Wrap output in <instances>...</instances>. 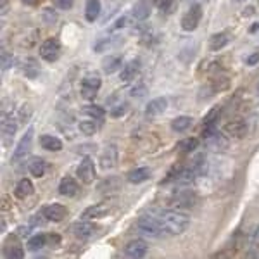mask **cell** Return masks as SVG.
<instances>
[{
	"label": "cell",
	"instance_id": "cell-1",
	"mask_svg": "<svg viewBox=\"0 0 259 259\" xmlns=\"http://www.w3.org/2000/svg\"><path fill=\"white\" fill-rule=\"evenodd\" d=\"M157 218H159L162 228H164V232L168 233V235H180V233L185 232L190 225L189 216L180 211H162Z\"/></svg>",
	"mask_w": 259,
	"mask_h": 259
},
{
	"label": "cell",
	"instance_id": "cell-2",
	"mask_svg": "<svg viewBox=\"0 0 259 259\" xmlns=\"http://www.w3.org/2000/svg\"><path fill=\"white\" fill-rule=\"evenodd\" d=\"M137 228L142 235L152 237V239H161V237L166 235L164 228H162L161 221L157 216H142L137 221Z\"/></svg>",
	"mask_w": 259,
	"mask_h": 259
},
{
	"label": "cell",
	"instance_id": "cell-3",
	"mask_svg": "<svg viewBox=\"0 0 259 259\" xmlns=\"http://www.w3.org/2000/svg\"><path fill=\"white\" fill-rule=\"evenodd\" d=\"M100 87H102V80H100L99 74H95V73L87 74L81 80V89H80L81 97L87 100H94L97 92L100 90Z\"/></svg>",
	"mask_w": 259,
	"mask_h": 259
},
{
	"label": "cell",
	"instance_id": "cell-4",
	"mask_svg": "<svg viewBox=\"0 0 259 259\" xmlns=\"http://www.w3.org/2000/svg\"><path fill=\"white\" fill-rule=\"evenodd\" d=\"M31 145H33V128L30 126L23 135V139L19 140V144L16 145L14 152H12V162H19L21 159H24L30 154Z\"/></svg>",
	"mask_w": 259,
	"mask_h": 259
},
{
	"label": "cell",
	"instance_id": "cell-5",
	"mask_svg": "<svg viewBox=\"0 0 259 259\" xmlns=\"http://www.w3.org/2000/svg\"><path fill=\"white\" fill-rule=\"evenodd\" d=\"M200 19H202V7L199 4H194L182 18V28L185 31H194L199 26Z\"/></svg>",
	"mask_w": 259,
	"mask_h": 259
},
{
	"label": "cell",
	"instance_id": "cell-6",
	"mask_svg": "<svg viewBox=\"0 0 259 259\" xmlns=\"http://www.w3.org/2000/svg\"><path fill=\"white\" fill-rule=\"evenodd\" d=\"M61 56V44L57 38H47L40 47V57L47 62L57 61Z\"/></svg>",
	"mask_w": 259,
	"mask_h": 259
},
{
	"label": "cell",
	"instance_id": "cell-7",
	"mask_svg": "<svg viewBox=\"0 0 259 259\" xmlns=\"http://www.w3.org/2000/svg\"><path fill=\"white\" fill-rule=\"evenodd\" d=\"M66 214H68V209H66L62 204L59 202H54V204H47V206L41 209V216H44L45 220L49 221H62L66 218Z\"/></svg>",
	"mask_w": 259,
	"mask_h": 259
},
{
	"label": "cell",
	"instance_id": "cell-8",
	"mask_svg": "<svg viewBox=\"0 0 259 259\" xmlns=\"http://www.w3.org/2000/svg\"><path fill=\"white\" fill-rule=\"evenodd\" d=\"M76 175H78V178L85 183V185H90V183L95 180V164H94V161H92L90 157H85V159L80 162V166H78Z\"/></svg>",
	"mask_w": 259,
	"mask_h": 259
},
{
	"label": "cell",
	"instance_id": "cell-9",
	"mask_svg": "<svg viewBox=\"0 0 259 259\" xmlns=\"http://www.w3.org/2000/svg\"><path fill=\"white\" fill-rule=\"evenodd\" d=\"M71 232H73L74 237H78V239H92V237L95 235V232H97V227H95L94 223H90V221L83 220V221L74 223L73 227H71Z\"/></svg>",
	"mask_w": 259,
	"mask_h": 259
},
{
	"label": "cell",
	"instance_id": "cell-10",
	"mask_svg": "<svg viewBox=\"0 0 259 259\" xmlns=\"http://www.w3.org/2000/svg\"><path fill=\"white\" fill-rule=\"evenodd\" d=\"M171 202L178 207H194L195 202H197V195H195L192 190H182L173 195Z\"/></svg>",
	"mask_w": 259,
	"mask_h": 259
},
{
	"label": "cell",
	"instance_id": "cell-11",
	"mask_svg": "<svg viewBox=\"0 0 259 259\" xmlns=\"http://www.w3.org/2000/svg\"><path fill=\"white\" fill-rule=\"evenodd\" d=\"M166 109H168V100L164 97L152 99L147 104V107H145V116H147V118H157V116H161Z\"/></svg>",
	"mask_w": 259,
	"mask_h": 259
},
{
	"label": "cell",
	"instance_id": "cell-12",
	"mask_svg": "<svg viewBox=\"0 0 259 259\" xmlns=\"http://www.w3.org/2000/svg\"><path fill=\"white\" fill-rule=\"evenodd\" d=\"M116 164H118V150H116L114 145H107L104 152L100 154V166L104 169H111Z\"/></svg>",
	"mask_w": 259,
	"mask_h": 259
},
{
	"label": "cell",
	"instance_id": "cell-13",
	"mask_svg": "<svg viewBox=\"0 0 259 259\" xmlns=\"http://www.w3.org/2000/svg\"><path fill=\"white\" fill-rule=\"evenodd\" d=\"M145 252H147V244H145L144 240H132L126 247H124V256L132 257V259L144 257Z\"/></svg>",
	"mask_w": 259,
	"mask_h": 259
},
{
	"label": "cell",
	"instance_id": "cell-14",
	"mask_svg": "<svg viewBox=\"0 0 259 259\" xmlns=\"http://www.w3.org/2000/svg\"><path fill=\"white\" fill-rule=\"evenodd\" d=\"M59 192L64 197H76L78 192H80V187H78L76 180L73 177H64L59 183Z\"/></svg>",
	"mask_w": 259,
	"mask_h": 259
},
{
	"label": "cell",
	"instance_id": "cell-15",
	"mask_svg": "<svg viewBox=\"0 0 259 259\" xmlns=\"http://www.w3.org/2000/svg\"><path fill=\"white\" fill-rule=\"evenodd\" d=\"M16 130H18V123L12 118V114H4L2 116V137L4 144H7L12 137L16 135Z\"/></svg>",
	"mask_w": 259,
	"mask_h": 259
},
{
	"label": "cell",
	"instance_id": "cell-16",
	"mask_svg": "<svg viewBox=\"0 0 259 259\" xmlns=\"http://www.w3.org/2000/svg\"><path fill=\"white\" fill-rule=\"evenodd\" d=\"M225 133H227L228 137H233V139H242V137L247 133V123L242 119L232 121V123H228L227 126H225Z\"/></svg>",
	"mask_w": 259,
	"mask_h": 259
},
{
	"label": "cell",
	"instance_id": "cell-17",
	"mask_svg": "<svg viewBox=\"0 0 259 259\" xmlns=\"http://www.w3.org/2000/svg\"><path fill=\"white\" fill-rule=\"evenodd\" d=\"M139 73H140V61L139 59H133V61H130L123 69H121L119 78H121V81L128 83V81H132V80H135Z\"/></svg>",
	"mask_w": 259,
	"mask_h": 259
},
{
	"label": "cell",
	"instance_id": "cell-18",
	"mask_svg": "<svg viewBox=\"0 0 259 259\" xmlns=\"http://www.w3.org/2000/svg\"><path fill=\"white\" fill-rule=\"evenodd\" d=\"M107 212H109V206H106V204H97V206L87 207V209L81 212L80 220H99V218H102V216H106Z\"/></svg>",
	"mask_w": 259,
	"mask_h": 259
},
{
	"label": "cell",
	"instance_id": "cell-19",
	"mask_svg": "<svg viewBox=\"0 0 259 259\" xmlns=\"http://www.w3.org/2000/svg\"><path fill=\"white\" fill-rule=\"evenodd\" d=\"M228 145V142L225 140V137H221L220 133H212V135L206 137V147L214 150V152H220V150H225Z\"/></svg>",
	"mask_w": 259,
	"mask_h": 259
},
{
	"label": "cell",
	"instance_id": "cell-20",
	"mask_svg": "<svg viewBox=\"0 0 259 259\" xmlns=\"http://www.w3.org/2000/svg\"><path fill=\"white\" fill-rule=\"evenodd\" d=\"M40 145L49 152H59L62 149V142L54 135H41L40 137Z\"/></svg>",
	"mask_w": 259,
	"mask_h": 259
},
{
	"label": "cell",
	"instance_id": "cell-21",
	"mask_svg": "<svg viewBox=\"0 0 259 259\" xmlns=\"http://www.w3.org/2000/svg\"><path fill=\"white\" fill-rule=\"evenodd\" d=\"M132 16L137 21H145L150 16V4L145 2V0L137 2L135 6H133V9H132Z\"/></svg>",
	"mask_w": 259,
	"mask_h": 259
},
{
	"label": "cell",
	"instance_id": "cell-22",
	"mask_svg": "<svg viewBox=\"0 0 259 259\" xmlns=\"http://www.w3.org/2000/svg\"><path fill=\"white\" fill-rule=\"evenodd\" d=\"M121 64H123V59L119 56H107L102 61V71L106 74H112L121 68Z\"/></svg>",
	"mask_w": 259,
	"mask_h": 259
},
{
	"label": "cell",
	"instance_id": "cell-23",
	"mask_svg": "<svg viewBox=\"0 0 259 259\" xmlns=\"http://www.w3.org/2000/svg\"><path fill=\"white\" fill-rule=\"evenodd\" d=\"M33 190H35L33 183L28 178H24V180H21L18 185H16L14 194H16V197H18V199H26V197H30V195L33 194Z\"/></svg>",
	"mask_w": 259,
	"mask_h": 259
},
{
	"label": "cell",
	"instance_id": "cell-24",
	"mask_svg": "<svg viewBox=\"0 0 259 259\" xmlns=\"http://www.w3.org/2000/svg\"><path fill=\"white\" fill-rule=\"evenodd\" d=\"M28 169L35 178H41L45 173V161L41 157H31L28 162Z\"/></svg>",
	"mask_w": 259,
	"mask_h": 259
},
{
	"label": "cell",
	"instance_id": "cell-25",
	"mask_svg": "<svg viewBox=\"0 0 259 259\" xmlns=\"http://www.w3.org/2000/svg\"><path fill=\"white\" fill-rule=\"evenodd\" d=\"M192 123H194V121H192V118H189V116H178V118H175L171 121V128L177 133H183L192 126Z\"/></svg>",
	"mask_w": 259,
	"mask_h": 259
},
{
	"label": "cell",
	"instance_id": "cell-26",
	"mask_svg": "<svg viewBox=\"0 0 259 259\" xmlns=\"http://www.w3.org/2000/svg\"><path fill=\"white\" fill-rule=\"evenodd\" d=\"M128 182L130 183H144L145 180L150 178V171L147 168H137L128 173Z\"/></svg>",
	"mask_w": 259,
	"mask_h": 259
},
{
	"label": "cell",
	"instance_id": "cell-27",
	"mask_svg": "<svg viewBox=\"0 0 259 259\" xmlns=\"http://www.w3.org/2000/svg\"><path fill=\"white\" fill-rule=\"evenodd\" d=\"M230 41V35L228 33H225V31H221V33H216V35H212L211 36V40H209V49L211 50H221Z\"/></svg>",
	"mask_w": 259,
	"mask_h": 259
},
{
	"label": "cell",
	"instance_id": "cell-28",
	"mask_svg": "<svg viewBox=\"0 0 259 259\" xmlns=\"http://www.w3.org/2000/svg\"><path fill=\"white\" fill-rule=\"evenodd\" d=\"M100 16V2L99 0H87L85 18L87 21H95Z\"/></svg>",
	"mask_w": 259,
	"mask_h": 259
},
{
	"label": "cell",
	"instance_id": "cell-29",
	"mask_svg": "<svg viewBox=\"0 0 259 259\" xmlns=\"http://www.w3.org/2000/svg\"><path fill=\"white\" fill-rule=\"evenodd\" d=\"M47 235H44V233H38V235L31 237L30 240H28V249L30 250H38L41 247H45V244H47Z\"/></svg>",
	"mask_w": 259,
	"mask_h": 259
},
{
	"label": "cell",
	"instance_id": "cell-30",
	"mask_svg": "<svg viewBox=\"0 0 259 259\" xmlns=\"http://www.w3.org/2000/svg\"><path fill=\"white\" fill-rule=\"evenodd\" d=\"M80 132L83 133V135L87 137H92L95 135V132H97V123H95V119H83L80 123Z\"/></svg>",
	"mask_w": 259,
	"mask_h": 259
},
{
	"label": "cell",
	"instance_id": "cell-31",
	"mask_svg": "<svg viewBox=\"0 0 259 259\" xmlns=\"http://www.w3.org/2000/svg\"><path fill=\"white\" fill-rule=\"evenodd\" d=\"M40 73V68H38V62H36L35 59H28L26 62H24V74H26L28 78H36Z\"/></svg>",
	"mask_w": 259,
	"mask_h": 259
},
{
	"label": "cell",
	"instance_id": "cell-32",
	"mask_svg": "<svg viewBox=\"0 0 259 259\" xmlns=\"http://www.w3.org/2000/svg\"><path fill=\"white\" fill-rule=\"evenodd\" d=\"M83 112L89 114L90 118H94V119H102L104 114H106L102 107H99V106H85L83 107Z\"/></svg>",
	"mask_w": 259,
	"mask_h": 259
},
{
	"label": "cell",
	"instance_id": "cell-33",
	"mask_svg": "<svg viewBox=\"0 0 259 259\" xmlns=\"http://www.w3.org/2000/svg\"><path fill=\"white\" fill-rule=\"evenodd\" d=\"M197 145H199V140L197 139H185V140H182L178 144V149L180 150H183V152H192V150H195L197 149Z\"/></svg>",
	"mask_w": 259,
	"mask_h": 259
},
{
	"label": "cell",
	"instance_id": "cell-34",
	"mask_svg": "<svg viewBox=\"0 0 259 259\" xmlns=\"http://www.w3.org/2000/svg\"><path fill=\"white\" fill-rule=\"evenodd\" d=\"M109 47H111V38L107 36V38H99L97 41H95L94 50H95V52H99V54H102V52H107Z\"/></svg>",
	"mask_w": 259,
	"mask_h": 259
},
{
	"label": "cell",
	"instance_id": "cell-35",
	"mask_svg": "<svg viewBox=\"0 0 259 259\" xmlns=\"http://www.w3.org/2000/svg\"><path fill=\"white\" fill-rule=\"evenodd\" d=\"M41 18H44V21L47 24H54L57 21V14L54 9H50V7H47V9H44V12H41Z\"/></svg>",
	"mask_w": 259,
	"mask_h": 259
},
{
	"label": "cell",
	"instance_id": "cell-36",
	"mask_svg": "<svg viewBox=\"0 0 259 259\" xmlns=\"http://www.w3.org/2000/svg\"><path fill=\"white\" fill-rule=\"evenodd\" d=\"M6 257L7 259H23L24 257V250L21 247H11L6 252Z\"/></svg>",
	"mask_w": 259,
	"mask_h": 259
},
{
	"label": "cell",
	"instance_id": "cell-37",
	"mask_svg": "<svg viewBox=\"0 0 259 259\" xmlns=\"http://www.w3.org/2000/svg\"><path fill=\"white\" fill-rule=\"evenodd\" d=\"M126 109H128V104H119V106H114L111 109V116H112V118H121V116L126 114Z\"/></svg>",
	"mask_w": 259,
	"mask_h": 259
},
{
	"label": "cell",
	"instance_id": "cell-38",
	"mask_svg": "<svg viewBox=\"0 0 259 259\" xmlns=\"http://www.w3.org/2000/svg\"><path fill=\"white\" fill-rule=\"evenodd\" d=\"M12 62H14V59H12V54L6 52V50H2V71H7L12 66Z\"/></svg>",
	"mask_w": 259,
	"mask_h": 259
},
{
	"label": "cell",
	"instance_id": "cell-39",
	"mask_svg": "<svg viewBox=\"0 0 259 259\" xmlns=\"http://www.w3.org/2000/svg\"><path fill=\"white\" fill-rule=\"evenodd\" d=\"M130 94H132V97H144V95H147V87L137 85V87H133Z\"/></svg>",
	"mask_w": 259,
	"mask_h": 259
},
{
	"label": "cell",
	"instance_id": "cell-40",
	"mask_svg": "<svg viewBox=\"0 0 259 259\" xmlns=\"http://www.w3.org/2000/svg\"><path fill=\"white\" fill-rule=\"evenodd\" d=\"M54 6L59 7L62 11H68L73 7V0H54Z\"/></svg>",
	"mask_w": 259,
	"mask_h": 259
},
{
	"label": "cell",
	"instance_id": "cell-41",
	"mask_svg": "<svg viewBox=\"0 0 259 259\" xmlns=\"http://www.w3.org/2000/svg\"><path fill=\"white\" fill-rule=\"evenodd\" d=\"M157 6H159V9L162 12H169L171 9H173V0H159Z\"/></svg>",
	"mask_w": 259,
	"mask_h": 259
},
{
	"label": "cell",
	"instance_id": "cell-42",
	"mask_svg": "<svg viewBox=\"0 0 259 259\" xmlns=\"http://www.w3.org/2000/svg\"><path fill=\"white\" fill-rule=\"evenodd\" d=\"M30 106H23L21 107V111H19V119L21 121H24V119H28L30 118Z\"/></svg>",
	"mask_w": 259,
	"mask_h": 259
},
{
	"label": "cell",
	"instance_id": "cell-43",
	"mask_svg": "<svg viewBox=\"0 0 259 259\" xmlns=\"http://www.w3.org/2000/svg\"><path fill=\"white\" fill-rule=\"evenodd\" d=\"M257 61H259V52H254L252 56H249V57H247V61H245V62H247L249 66H254Z\"/></svg>",
	"mask_w": 259,
	"mask_h": 259
},
{
	"label": "cell",
	"instance_id": "cell-44",
	"mask_svg": "<svg viewBox=\"0 0 259 259\" xmlns=\"http://www.w3.org/2000/svg\"><path fill=\"white\" fill-rule=\"evenodd\" d=\"M124 24H126V18H119V19L114 23V30H119V28H123Z\"/></svg>",
	"mask_w": 259,
	"mask_h": 259
},
{
	"label": "cell",
	"instance_id": "cell-45",
	"mask_svg": "<svg viewBox=\"0 0 259 259\" xmlns=\"http://www.w3.org/2000/svg\"><path fill=\"white\" fill-rule=\"evenodd\" d=\"M0 2H2V4H0V12H2V16H4L7 12V6H9V0H0Z\"/></svg>",
	"mask_w": 259,
	"mask_h": 259
},
{
	"label": "cell",
	"instance_id": "cell-46",
	"mask_svg": "<svg viewBox=\"0 0 259 259\" xmlns=\"http://www.w3.org/2000/svg\"><path fill=\"white\" fill-rule=\"evenodd\" d=\"M28 233H30V230H28V228H19V235L21 237H28Z\"/></svg>",
	"mask_w": 259,
	"mask_h": 259
},
{
	"label": "cell",
	"instance_id": "cell-47",
	"mask_svg": "<svg viewBox=\"0 0 259 259\" xmlns=\"http://www.w3.org/2000/svg\"><path fill=\"white\" fill-rule=\"evenodd\" d=\"M24 4H28V6H36L38 4V0H23Z\"/></svg>",
	"mask_w": 259,
	"mask_h": 259
},
{
	"label": "cell",
	"instance_id": "cell-48",
	"mask_svg": "<svg viewBox=\"0 0 259 259\" xmlns=\"http://www.w3.org/2000/svg\"><path fill=\"white\" fill-rule=\"evenodd\" d=\"M252 11H254L252 7H249V9H245V11H244V16H252V14H254Z\"/></svg>",
	"mask_w": 259,
	"mask_h": 259
},
{
	"label": "cell",
	"instance_id": "cell-49",
	"mask_svg": "<svg viewBox=\"0 0 259 259\" xmlns=\"http://www.w3.org/2000/svg\"><path fill=\"white\" fill-rule=\"evenodd\" d=\"M259 30V24L256 23V24H252V28H250V31H257Z\"/></svg>",
	"mask_w": 259,
	"mask_h": 259
},
{
	"label": "cell",
	"instance_id": "cell-50",
	"mask_svg": "<svg viewBox=\"0 0 259 259\" xmlns=\"http://www.w3.org/2000/svg\"><path fill=\"white\" fill-rule=\"evenodd\" d=\"M257 94H259V85H257Z\"/></svg>",
	"mask_w": 259,
	"mask_h": 259
},
{
	"label": "cell",
	"instance_id": "cell-51",
	"mask_svg": "<svg viewBox=\"0 0 259 259\" xmlns=\"http://www.w3.org/2000/svg\"><path fill=\"white\" fill-rule=\"evenodd\" d=\"M239 2H240V0H239Z\"/></svg>",
	"mask_w": 259,
	"mask_h": 259
},
{
	"label": "cell",
	"instance_id": "cell-52",
	"mask_svg": "<svg viewBox=\"0 0 259 259\" xmlns=\"http://www.w3.org/2000/svg\"><path fill=\"white\" fill-rule=\"evenodd\" d=\"M206 2H207V0H206Z\"/></svg>",
	"mask_w": 259,
	"mask_h": 259
}]
</instances>
